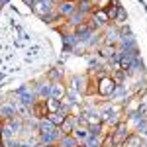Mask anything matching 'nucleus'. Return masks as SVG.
<instances>
[{"mask_svg": "<svg viewBox=\"0 0 147 147\" xmlns=\"http://www.w3.org/2000/svg\"><path fill=\"white\" fill-rule=\"evenodd\" d=\"M116 88H118V84L114 82V79L110 75H104L100 79H96V94L102 96V98H112Z\"/></svg>", "mask_w": 147, "mask_h": 147, "instance_id": "1", "label": "nucleus"}, {"mask_svg": "<svg viewBox=\"0 0 147 147\" xmlns=\"http://www.w3.org/2000/svg\"><path fill=\"white\" fill-rule=\"evenodd\" d=\"M129 134H131V129H129V125H127L125 120H120V122L112 127V136H114V141H116V145H118V147L122 145V141H124Z\"/></svg>", "mask_w": 147, "mask_h": 147, "instance_id": "2", "label": "nucleus"}, {"mask_svg": "<svg viewBox=\"0 0 147 147\" xmlns=\"http://www.w3.org/2000/svg\"><path fill=\"white\" fill-rule=\"evenodd\" d=\"M145 145H147L145 139L139 136V134L131 131V134H129V136H127L124 141H122V145H120V147H145Z\"/></svg>", "mask_w": 147, "mask_h": 147, "instance_id": "3", "label": "nucleus"}, {"mask_svg": "<svg viewBox=\"0 0 147 147\" xmlns=\"http://www.w3.org/2000/svg\"><path fill=\"white\" fill-rule=\"evenodd\" d=\"M75 10H77V4L71 2V0H63L61 4H57V6H55V12L61 16V18H69Z\"/></svg>", "mask_w": 147, "mask_h": 147, "instance_id": "4", "label": "nucleus"}, {"mask_svg": "<svg viewBox=\"0 0 147 147\" xmlns=\"http://www.w3.org/2000/svg\"><path fill=\"white\" fill-rule=\"evenodd\" d=\"M32 116H35L37 120H45L47 116H49L47 100H35V104L32 106Z\"/></svg>", "mask_w": 147, "mask_h": 147, "instance_id": "5", "label": "nucleus"}, {"mask_svg": "<svg viewBox=\"0 0 147 147\" xmlns=\"http://www.w3.org/2000/svg\"><path fill=\"white\" fill-rule=\"evenodd\" d=\"M16 116H18V112H16L14 104H8V102L0 104V122H8L12 118H16Z\"/></svg>", "mask_w": 147, "mask_h": 147, "instance_id": "6", "label": "nucleus"}, {"mask_svg": "<svg viewBox=\"0 0 147 147\" xmlns=\"http://www.w3.org/2000/svg\"><path fill=\"white\" fill-rule=\"evenodd\" d=\"M65 94H67V84L65 82H51V94H49V98L63 100Z\"/></svg>", "mask_w": 147, "mask_h": 147, "instance_id": "7", "label": "nucleus"}, {"mask_svg": "<svg viewBox=\"0 0 147 147\" xmlns=\"http://www.w3.org/2000/svg\"><path fill=\"white\" fill-rule=\"evenodd\" d=\"M86 20H88V16H84V14H80L79 10H75L67 18V26H71V28L75 30V28H79V26H82V24H86Z\"/></svg>", "mask_w": 147, "mask_h": 147, "instance_id": "8", "label": "nucleus"}, {"mask_svg": "<svg viewBox=\"0 0 147 147\" xmlns=\"http://www.w3.org/2000/svg\"><path fill=\"white\" fill-rule=\"evenodd\" d=\"M90 18L98 24L100 28H106V26H110V24H112L110 20H108V16H106V10H104V8H96V10L90 14Z\"/></svg>", "mask_w": 147, "mask_h": 147, "instance_id": "9", "label": "nucleus"}, {"mask_svg": "<svg viewBox=\"0 0 147 147\" xmlns=\"http://www.w3.org/2000/svg\"><path fill=\"white\" fill-rule=\"evenodd\" d=\"M77 10H79L80 14H84V16H90L92 12L96 10V4L90 2V0H79V2H77Z\"/></svg>", "mask_w": 147, "mask_h": 147, "instance_id": "10", "label": "nucleus"}, {"mask_svg": "<svg viewBox=\"0 0 147 147\" xmlns=\"http://www.w3.org/2000/svg\"><path fill=\"white\" fill-rule=\"evenodd\" d=\"M45 77H47V80H49V82H65V73H63L61 69H57V67L49 69Z\"/></svg>", "mask_w": 147, "mask_h": 147, "instance_id": "11", "label": "nucleus"}, {"mask_svg": "<svg viewBox=\"0 0 147 147\" xmlns=\"http://www.w3.org/2000/svg\"><path fill=\"white\" fill-rule=\"evenodd\" d=\"M59 129H61V134H63V136L73 134V129H75V120H73V116H67V118H65V122L59 125Z\"/></svg>", "mask_w": 147, "mask_h": 147, "instance_id": "12", "label": "nucleus"}, {"mask_svg": "<svg viewBox=\"0 0 147 147\" xmlns=\"http://www.w3.org/2000/svg\"><path fill=\"white\" fill-rule=\"evenodd\" d=\"M57 145H59V147H77V145H79V141L69 134V136H61V137H59Z\"/></svg>", "mask_w": 147, "mask_h": 147, "instance_id": "13", "label": "nucleus"}, {"mask_svg": "<svg viewBox=\"0 0 147 147\" xmlns=\"http://www.w3.org/2000/svg\"><path fill=\"white\" fill-rule=\"evenodd\" d=\"M65 118H67V114H63L61 110H59V112H55V114H49V116H47V120L55 125V127H59V125L63 124V122H65Z\"/></svg>", "mask_w": 147, "mask_h": 147, "instance_id": "14", "label": "nucleus"}, {"mask_svg": "<svg viewBox=\"0 0 147 147\" xmlns=\"http://www.w3.org/2000/svg\"><path fill=\"white\" fill-rule=\"evenodd\" d=\"M71 136L75 137L79 143H84V141H86V137H88V129H86V127H75Z\"/></svg>", "mask_w": 147, "mask_h": 147, "instance_id": "15", "label": "nucleus"}, {"mask_svg": "<svg viewBox=\"0 0 147 147\" xmlns=\"http://www.w3.org/2000/svg\"><path fill=\"white\" fill-rule=\"evenodd\" d=\"M100 147H118V145H116V141H114V136H112V127L106 129V134L102 136Z\"/></svg>", "mask_w": 147, "mask_h": 147, "instance_id": "16", "label": "nucleus"}, {"mask_svg": "<svg viewBox=\"0 0 147 147\" xmlns=\"http://www.w3.org/2000/svg\"><path fill=\"white\" fill-rule=\"evenodd\" d=\"M59 108H61V100H55V98H47V110H49V114L59 112Z\"/></svg>", "mask_w": 147, "mask_h": 147, "instance_id": "17", "label": "nucleus"}, {"mask_svg": "<svg viewBox=\"0 0 147 147\" xmlns=\"http://www.w3.org/2000/svg\"><path fill=\"white\" fill-rule=\"evenodd\" d=\"M104 10H106V16H108V20H110V22L114 24L116 16H118V10H120V6H106Z\"/></svg>", "mask_w": 147, "mask_h": 147, "instance_id": "18", "label": "nucleus"}, {"mask_svg": "<svg viewBox=\"0 0 147 147\" xmlns=\"http://www.w3.org/2000/svg\"><path fill=\"white\" fill-rule=\"evenodd\" d=\"M137 112H139V116H143V118L147 120V102H141V104H139Z\"/></svg>", "mask_w": 147, "mask_h": 147, "instance_id": "19", "label": "nucleus"}, {"mask_svg": "<svg viewBox=\"0 0 147 147\" xmlns=\"http://www.w3.org/2000/svg\"><path fill=\"white\" fill-rule=\"evenodd\" d=\"M108 6H120V0H108Z\"/></svg>", "mask_w": 147, "mask_h": 147, "instance_id": "20", "label": "nucleus"}, {"mask_svg": "<svg viewBox=\"0 0 147 147\" xmlns=\"http://www.w3.org/2000/svg\"><path fill=\"white\" fill-rule=\"evenodd\" d=\"M51 2H53V4H55V6H57V4H61L63 0H51Z\"/></svg>", "mask_w": 147, "mask_h": 147, "instance_id": "21", "label": "nucleus"}, {"mask_svg": "<svg viewBox=\"0 0 147 147\" xmlns=\"http://www.w3.org/2000/svg\"><path fill=\"white\" fill-rule=\"evenodd\" d=\"M141 102H147V92H145V96H143V98H141Z\"/></svg>", "mask_w": 147, "mask_h": 147, "instance_id": "22", "label": "nucleus"}, {"mask_svg": "<svg viewBox=\"0 0 147 147\" xmlns=\"http://www.w3.org/2000/svg\"><path fill=\"white\" fill-rule=\"evenodd\" d=\"M90 2H94V4H96V6H98V2H100V0H90Z\"/></svg>", "mask_w": 147, "mask_h": 147, "instance_id": "23", "label": "nucleus"}, {"mask_svg": "<svg viewBox=\"0 0 147 147\" xmlns=\"http://www.w3.org/2000/svg\"><path fill=\"white\" fill-rule=\"evenodd\" d=\"M47 147H59V145H47Z\"/></svg>", "mask_w": 147, "mask_h": 147, "instance_id": "24", "label": "nucleus"}, {"mask_svg": "<svg viewBox=\"0 0 147 147\" xmlns=\"http://www.w3.org/2000/svg\"><path fill=\"white\" fill-rule=\"evenodd\" d=\"M71 2H75V4H77V2H79V0H71Z\"/></svg>", "mask_w": 147, "mask_h": 147, "instance_id": "25", "label": "nucleus"}, {"mask_svg": "<svg viewBox=\"0 0 147 147\" xmlns=\"http://www.w3.org/2000/svg\"><path fill=\"white\" fill-rule=\"evenodd\" d=\"M106 2H108V0H106Z\"/></svg>", "mask_w": 147, "mask_h": 147, "instance_id": "26", "label": "nucleus"}, {"mask_svg": "<svg viewBox=\"0 0 147 147\" xmlns=\"http://www.w3.org/2000/svg\"><path fill=\"white\" fill-rule=\"evenodd\" d=\"M0 147H2V145H0Z\"/></svg>", "mask_w": 147, "mask_h": 147, "instance_id": "27", "label": "nucleus"}]
</instances>
